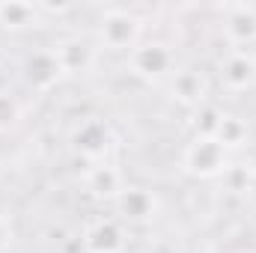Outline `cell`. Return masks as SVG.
Returning a JSON list of instances; mask_svg holds the SVG:
<instances>
[{"instance_id":"cell-1","label":"cell","mask_w":256,"mask_h":253,"mask_svg":"<svg viewBox=\"0 0 256 253\" xmlns=\"http://www.w3.org/2000/svg\"><path fill=\"white\" fill-rule=\"evenodd\" d=\"M140 33L143 21L122 6H110L98 18V45L108 51H131L134 45H140Z\"/></svg>"},{"instance_id":"cell-2","label":"cell","mask_w":256,"mask_h":253,"mask_svg":"<svg viewBox=\"0 0 256 253\" xmlns=\"http://www.w3.org/2000/svg\"><path fill=\"white\" fill-rule=\"evenodd\" d=\"M128 66H131V74L149 80V84H158V80H170V74L179 68L176 66V54L170 45L164 42H140L128 51Z\"/></svg>"},{"instance_id":"cell-3","label":"cell","mask_w":256,"mask_h":253,"mask_svg":"<svg viewBox=\"0 0 256 253\" xmlns=\"http://www.w3.org/2000/svg\"><path fill=\"white\" fill-rule=\"evenodd\" d=\"M182 167L196 179H220L230 167V152L214 137H194L182 152Z\"/></svg>"},{"instance_id":"cell-4","label":"cell","mask_w":256,"mask_h":253,"mask_svg":"<svg viewBox=\"0 0 256 253\" xmlns=\"http://www.w3.org/2000/svg\"><path fill=\"white\" fill-rule=\"evenodd\" d=\"M72 146H74L78 155H84L90 161H102L110 152V146H114V131H110V126L104 120L86 116L72 131Z\"/></svg>"},{"instance_id":"cell-5","label":"cell","mask_w":256,"mask_h":253,"mask_svg":"<svg viewBox=\"0 0 256 253\" xmlns=\"http://www.w3.org/2000/svg\"><path fill=\"white\" fill-rule=\"evenodd\" d=\"M220 30H224L230 51H250L256 45V9L254 6H226Z\"/></svg>"},{"instance_id":"cell-6","label":"cell","mask_w":256,"mask_h":253,"mask_svg":"<svg viewBox=\"0 0 256 253\" xmlns=\"http://www.w3.org/2000/svg\"><path fill=\"white\" fill-rule=\"evenodd\" d=\"M218 78L226 92H244L256 86L254 51H226L218 63Z\"/></svg>"},{"instance_id":"cell-7","label":"cell","mask_w":256,"mask_h":253,"mask_svg":"<svg viewBox=\"0 0 256 253\" xmlns=\"http://www.w3.org/2000/svg\"><path fill=\"white\" fill-rule=\"evenodd\" d=\"M24 78L39 92H48L51 86H57L66 78V72H63V66H60V60H57V54H54V48L33 51L27 57V63H24Z\"/></svg>"},{"instance_id":"cell-8","label":"cell","mask_w":256,"mask_h":253,"mask_svg":"<svg viewBox=\"0 0 256 253\" xmlns=\"http://www.w3.org/2000/svg\"><path fill=\"white\" fill-rule=\"evenodd\" d=\"M170 92L185 108H202L208 102V80L200 68H176L170 74Z\"/></svg>"},{"instance_id":"cell-9","label":"cell","mask_w":256,"mask_h":253,"mask_svg":"<svg viewBox=\"0 0 256 253\" xmlns=\"http://www.w3.org/2000/svg\"><path fill=\"white\" fill-rule=\"evenodd\" d=\"M84 250L90 253H122L126 250V232L120 220L102 218L84 232Z\"/></svg>"},{"instance_id":"cell-10","label":"cell","mask_w":256,"mask_h":253,"mask_svg":"<svg viewBox=\"0 0 256 253\" xmlns=\"http://www.w3.org/2000/svg\"><path fill=\"white\" fill-rule=\"evenodd\" d=\"M86 188H90L92 196H98V200H114L116 202L122 196V190H126V179H122L120 167H114L108 161H98L86 173Z\"/></svg>"},{"instance_id":"cell-11","label":"cell","mask_w":256,"mask_h":253,"mask_svg":"<svg viewBox=\"0 0 256 253\" xmlns=\"http://www.w3.org/2000/svg\"><path fill=\"white\" fill-rule=\"evenodd\" d=\"M54 54L66 74H84L96 60V45L80 36H72V39H63L60 45H54Z\"/></svg>"},{"instance_id":"cell-12","label":"cell","mask_w":256,"mask_h":253,"mask_svg":"<svg viewBox=\"0 0 256 253\" xmlns=\"http://www.w3.org/2000/svg\"><path fill=\"white\" fill-rule=\"evenodd\" d=\"M116 208H120V214L131 220V224H140V220H149V218H155V208H158V200H155V194L146 188H126L122 190V196L116 200Z\"/></svg>"},{"instance_id":"cell-13","label":"cell","mask_w":256,"mask_h":253,"mask_svg":"<svg viewBox=\"0 0 256 253\" xmlns=\"http://www.w3.org/2000/svg\"><path fill=\"white\" fill-rule=\"evenodd\" d=\"M42 15V6H27V3H0V27L3 30H30L33 21Z\"/></svg>"},{"instance_id":"cell-14","label":"cell","mask_w":256,"mask_h":253,"mask_svg":"<svg viewBox=\"0 0 256 253\" xmlns=\"http://www.w3.org/2000/svg\"><path fill=\"white\" fill-rule=\"evenodd\" d=\"M248 137H250V128L248 122L242 120V116H232V114H224V120H220V126L214 131V140L226 149V152H236V149H244V143H248Z\"/></svg>"},{"instance_id":"cell-15","label":"cell","mask_w":256,"mask_h":253,"mask_svg":"<svg viewBox=\"0 0 256 253\" xmlns=\"http://www.w3.org/2000/svg\"><path fill=\"white\" fill-rule=\"evenodd\" d=\"M220 182H224V188L230 190V194H248L256 185V170L250 164H232L230 161V167L224 170Z\"/></svg>"},{"instance_id":"cell-16","label":"cell","mask_w":256,"mask_h":253,"mask_svg":"<svg viewBox=\"0 0 256 253\" xmlns=\"http://www.w3.org/2000/svg\"><path fill=\"white\" fill-rule=\"evenodd\" d=\"M224 120V110L212 102H206L202 108L194 110V137H214V131Z\"/></svg>"},{"instance_id":"cell-17","label":"cell","mask_w":256,"mask_h":253,"mask_svg":"<svg viewBox=\"0 0 256 253\" xmlns=\"http://www.w3.org/2000/svg\"><path fill=\"white\" fill-rule=\"evenodd\" d=\"M21 120V108H18V98L9 96V92H0V131L12 128Z\"/></svg>"},{"instance_id":"cell-18","label":"cell","mask_w":256,"mask_h":253,"mask_svg":"<svg viewBox=\"0 0 256 253\" xmlns=\"http://www.w3.org/2000/svg\"><path fill=\"white\" fill-rule=\"evenodd\" d=\"M12 238H15V230H12V220L6 218V214H0V253L6 250L9 244H12Z\"/></svg>"},{"instance_id":"cell-19","label":"cell","mask_w":256,"mask_h":253,"mask_svg":"<svg viewBox=\"0 0 256 253\" xmlns=\"http://www.w3.org/2000/svg\"><path fill=\"white\" fill-rule=\"evenodd\" d=\"M254 66H256V51H254Z\"/></svg>"},{"instance_id":"cell-20","label":"cell","mask_w":256,"mask_h":253,"mask_svg":"<svg viewBox=\"0 0 256 253\" xmlns=\"http://www.w3.org/2000/svg\"><path fill=\"white\" fill-rule=\"evenodd\" d=\"M80 253H90V250H80Z\"/></svg>"}]
</instances>
